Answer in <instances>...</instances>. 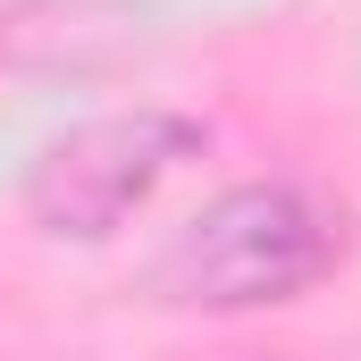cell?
<instances>
[{
    "label": "cell",
    "instance_id": "cell-1",
    "mask_svg": "<svg viewBox=\"0 0 361 361\" xmlns=\"http://www.w3.org/2000/svg\"><path fill=\"white\" fill-rule=\"evenodd\" d=\"M345 252H353L345 202H328L319 185H294V177H244V185H219L193 219H177L152 244L143 302L202 311V319L286 311L345 269Z\"/></svg>",
    "mask_w": 361,
    "mask_h": 361
},
{
    "label": "cell",
    "instance_id": "cell-2",
    "mask_svg": "<svg viewBox=\"0 0 361 361\" xmlns=\"http://www.w3.org/2000/svg\"><path fill=\"white\" fill-rule=\"evenodd\" d=\"M202 152H210V126L185 118V109H160V101L109 109V118L68 126V135L25 169L17 210H25V227L51 235V244H109V235H118L126 219H143L152 193L177 177V169H193Z\"/></svg>",
    "mask_w": 361,
    "mask_h": 361
}]
</instances>
